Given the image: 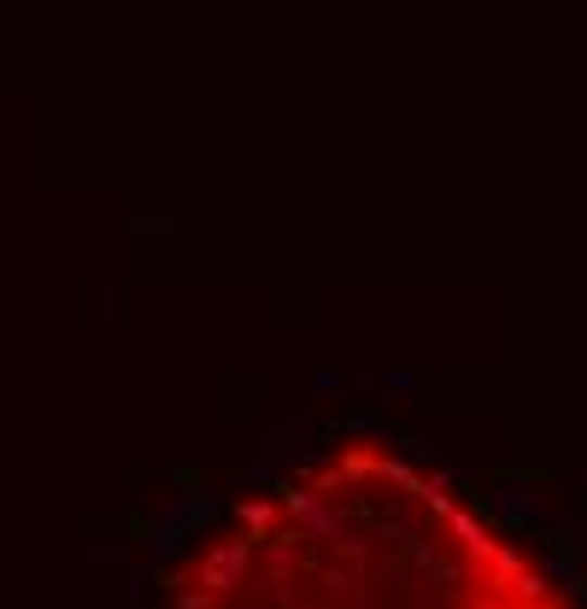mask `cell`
I'll return each mask as SVG.
<instances>
[{
    "label": "cell",
    "mask_w": 587,
    "mask_h": 609,
    "mask_svg": "<svg viewBox=\"0 0 587 609\" xmlns=\"http://www.w3.org/2000/svg\"><path fill=\"white\" fill-rule=\"evenodd\" d=\"M182 609L582 604L418 463L382 445H347L241 504L189 569Z\"/></svg>",
    "instance_id": "cell-1"
}]
</instances>
